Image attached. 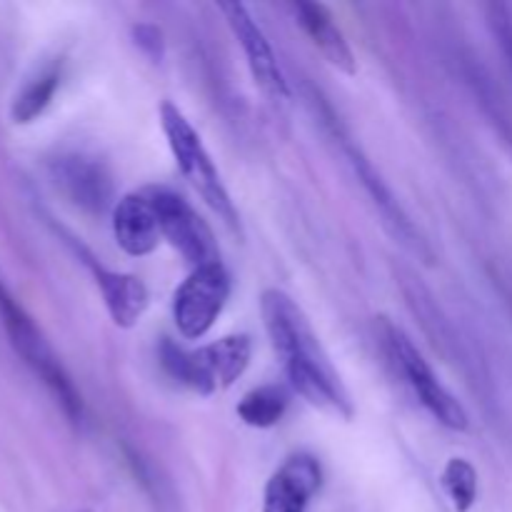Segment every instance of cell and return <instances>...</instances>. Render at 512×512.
Segmentation results:
<instances>
[{"label":"cell","instance_id":"obj_15","mask_svg":"<svg viewBox=\"0 0 512 512\" xmlns=\"http://www.w3.org/2000/svg\"><path fill=\"white\" fill-rule=\"evenodd\" d=\"M288 405H290L288 388L278 383H270L245 393L235 410H238V418L243 420L245 425L258 430H268V428H275V425L283 420Z\"/></svg>","mask_w":512,"mask_h":512},{"label":"cell","instance_id":"obj_2","mask_svg":"<svg viewBox=\"0 0 512 512\" xmlns=\"http://www.w3.org/2000/svg\"><path fill=\"white\" fill-rule=\"evenodd\" d=\"M253 343L248 335H225L198 350H185L173 340L160 345V365L175 383L200 395L228 390L248 370Z\"/></svg>","mask_w":512,"mask_h":512},{"label":"cell","instance_id":"obj_10","mask_svg":"<svg viewBox=\"0 0 512 512\" xmlns=\"http://www.w3.org/2000/svg\"><path fill=\"white\" fill-rule=\"evenodd\" d=\"M220 13L228 20V28L233 30L235 40L243 48L245 60H248L250 75H253L255 85L263 90L268 98L273 100H285L290 95L288 80H285L283 70H280L278 58H275V50L270 45L268 35L263 33L255 18L250 15V10L243 3H220Z\"/></svg>","mask_w":512,"mask_h":512},{"label":"cell","instance_id":"obj_16","mask_svg":"<svg viewBox=\"0 0 512 512\" xmlns=\"http://www.w3.org/2000/svg\"><path fill=\"white\" fill-rule=\"evenodd\" d=\"M60 78H63V70H60V63H50L25 85L18 93L13 103V120L18 125L33 123L35 118L45 113L50 103H53L55 90L60 88Z\"/></svg>","mask_w":512,"mask_h":512},{"label":"cell","instance_id":"obj_18","mask_svg":"<svg viewBox=\"0 0 512 512\" xmlns=\"http://www.w3.org/2000/svg\"><path fill=\"white\" fill-rule=\"evenodd\" d=\"M488 23H490V30H493L495 40H498L500 50H503L505 60H508V68L512 73V15L508 5L503 3L488 5Z\"/></svg>","mask_w":512,"mask_h":512},{"label":"cell","instance_id":"obj_7","mask_svg":"<svg viewBox=\"0 0 512 512\" xmlns=\"http://www.w3.org/2000/svg\"><path fill=\"white\" fill-rule=\"evenodd\" d=\"M145 193L158 213L160 233L183 255L185 263L193 265V270L218 263L220 253L213 230L183 195L168 188H145Z\"/></svg>","mask_w":512,"mask_h":512},{"label":"cell","instance_id":"obj_11","mask_svg":"<svg viewBox=\"0 0 512 512\" xmlns=\"http://www.w3.org/2000/svg\"><path fill=\"white\" fill-rule=\"evenodd\" d=\"M323 485V465L315 455L295 453L270 475L263 512H308Z\"/></svg>","mask_w":512,"mask_h":512},{"label":"cell","instance_id":"obj_8","mask_svg":"<svg viewBox=\"0 0 512 512\" xmlns=\"http://www.w3.org/2000/svg\"><path fill=\"white\" fill-rule=\"evenodd\" d=\"M50 178L60 193L85 213L100 215L113 205V173L103 160L83 153H65L50 160Z\"/></svg>","mask_w":512,"mask_h":512},{"label":"cell","instance_id":"obj_14","mask_svg":"<svg viewBox=\"0 0 512 512\" xmlns=\"http://www.w3.org/2000/svg\"><path fill=\"white\" fill-rule=\"evenodd\" d=\"M290 10H293L295 20H298V25L303 28V33L310 38V43L315 45V50H318L333 68H338L340 73L345 75L358 73V60H355L353 48L348 45L343 30L335 25L333 13H330L325 5L298 0V3L290 5Z\"/></svg>","mask_w":512,"mask_h":512},{"label":"cell","instance_id":"obj_6","mask_svg":"<svg viewBox=\"0 0 512 512\" xmlns=\"http://www.w3.org/2000/svg\"><path fill=\"white\" fill-rule=\"evenodd\" d=\"M230 298V275L225 265L210 263L195 268L173 295V320L185 340H200L210 333Z\"/></svg>","mask_w":512,"mask_h":512},{"label":"cell","instance_id":"obj_19","mask_svg":"<svg viewBox=\"0 0 512 512\" xmlns=\"http://www.w3.org/2000/svg\"><path fill=\"white\" fill-rule=\"evenodd\" d=\"M135 33V43L145 50L153 58H160L163 55V38H160V30L155 25H138L133 30Z\"/></svg>","mask_w":512,"mask_h":512},{"label":"cell","instance_id":"obj_5","mask_svg":"<svg viewBox=\"0 0 512 512\" xmlns=\"http://www.w3.org/2000/svg\"><path fill=\"white\" fill-rule=\"evenodd\" d=\"M380 335H383L388 355L393 358V363L398 365L405 383L410 385V390H413L415 398L420 400V405H423L443 428L458 430V433L468 430L470 418L465 405L440 383L435 370L430 368V363L423 358V353L415 348L413 340H410L398 325H393L385 318H380Z\"/></svg>","mask_w":512,"mask_h":512},{"label":"cell","instance_id":"obj_9","mask_svg":"<svg viewBox=\"0 0 512 512\" xmlns=\"http://www.w3.org/2000/svg\"><path fill=\"white\" fill-rule=\"evenodd\" d=\"M330 125H333L335 135H340V143H343L345 155H348V160H350V165H353L355 175H358L360 185H363L365 193L370 195V200H373V205L378 208V213L383 215L385 228H388L390 233H393L395 238H398L400 243L410 250V253L418 255V258H423L425 263H433V250H430V245L425 243L423 233L415 228V223L410 220V215L405 213L403 205L395 200L393 190L385 185V180L380 178L378 170L373 168V163L365 158L363 150H360L358 145L350 143V138H345L343 133H338V125H335V120H330Z\"/></svg>","mask_w":512,"mask_h":512},{"label":"cell","instance_id":"obj_17","mask_svg":"<svg viewBox=\"0 0 512 512\" xmlns=\"http://www.w3.org/2000/svg\"><path fill=\"white\" fill-rule=\"evenodd\" d=\"M443 490L455 512H470L478 500V470L465 458H450L443 468Z\"/></svg>","mask_w":512,"mask_h":512},{"label":"cell","instance_id":"obj_13","mask_svg":"<svg viewBox=\"0 0 512 512\" xmlns=\"http://www.w3.org/2000/svg\"><path fill=\"white\" fill-rule=\"evenodd\" d=\"M113 235L120 250L133 258L150 255L163 240L158 213L150 203L148 193H128L113 205Z\"/></svg>","mask_w":512,"mask_h":512},{"label":"cell","instance_id":"obj_3","mask_svg":"<svg viewBox=\"0 0 512 512\" xmlns=\"http://www.w3.org/2000/svg\"><path fill=\"white\" fill-rule=\"evenodd\" d=\"M160 125H163L170 153H173L175 165H178V170L183 173V178L193 185L195 193L210 205V210H213L225 225L238 230V210H235L233 198H230L228 188H225L223 178H220L218 168H215L213 158H210L208 148L203 145V138L198 135V130L190 125V120L185 118L183 110H180L178 105L170 103V100H165V103L160 105Z\"/></svg>","mask_w":512,"mask_h":512},{"label":"cell","instance_id":"obj_12","mask_svg":"<svg viewBox=\"0 0 512 512\" xmlns=\"http://www.w3.org/2000/svg\"><path fill=\"white\" fill-rule=\"evenodd\" d=\"M75 250H78L83 263L88 265L90 273H93L95 285L100 288V295H103V303L105 308H108L110 320L123 330L138 325L150 303L148 288H145L143 280L128 273L108 270L105 265H100L88 250L80 248V245H75Z\"/></svg>","mask_w":512,"mask_h":512},{"label":"cell","instance_id":"obj_4","mask_svg":"<svg viewBox=\"0 0 512 512\" xmlns=\"http://www.w3.org/2000/svg\"><path fill=\"white\" fill-rule=\"evenodd\" d=\"M0 320H3L5 333H8L13 348L33 368V373L43 380L45 388L53 393V398L58 400V405L68 415L70 423H80L83 420V400H80L78 388H75L70 375L60 365L58 355L53 353L45 335L40 333L33 318L20 308L18 300L10 295L3 280H0Z\"/></svg>","mask_w":512,"mask_h":512},{"label":"cell","instance_id":"obj_1","mask_svg":"<svg viewBox=\"0 0 512 512\" xmlns=\"http://www.w3.org/2000/svg\"><path fill=\"white\" fill-rule=\"evenodd\" d=\"M260 313L290 388L313 408L345 420L353 418V400L300 305L283 290L268 288L260 298Z\"/></svg>","mask_w":512,"mask_h":512}]
</instances>
